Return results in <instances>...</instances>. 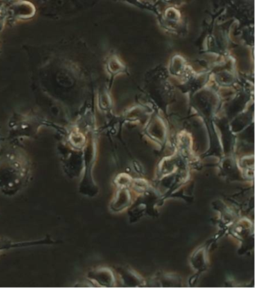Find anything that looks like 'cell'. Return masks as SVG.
Returning a JSON list of instances; mask_svg holds the SVG:
<instances>
[{
	"label": "cell",
	"instance_id": "7a4b0ae2",
	"mask_svg": "<svg viewBox=\"0 0 255 288\" xmlns=\"http://www.w3.org/2000/svg\"><path fill=\"white\" fill-rule=\"evenodd\" d=\"M55 242L52 241V239H49V240L46 241V239L41 241H37V242H31V243H13L11 241L8 240V239H0V251H3V250H7L8 248H11L15 247H20V246H34V245H40V244H52Z\"/></svg>",
	"mask_w": 255,
	"mask_h": 288
},
{
	"label": "cell",
	"instance_id": "6da1fadb",
	"mask_svg": "<svg viewBox=\"0 0 255 288\" xmlns=\"http://www.w3.org/2000/svg\"><path fill=\"white\" fill-rule=\"evenodd\" d=\"M29 177V163L17 160L0 161V191L14 194L25 185Z\"/></svg>",
	"mask_w": 255,
	"mask_h": 288
}]
</instances>
